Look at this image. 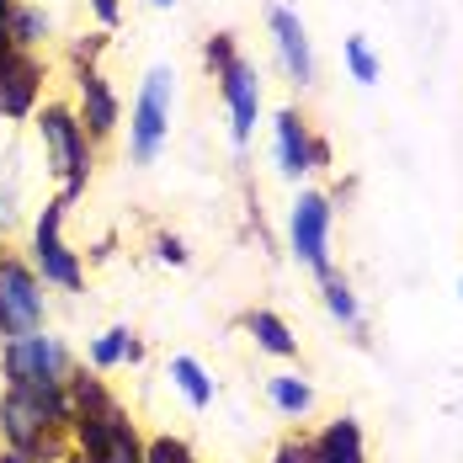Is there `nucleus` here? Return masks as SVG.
<instances>
[{"label": "nucleus", "mask_w": 463, "mask_h": 463, "mask_svg": "<svg viewBox=\"0 0 463 463\" xmlns=\"http://www.w3.org/2000/svg\"><path fill=\"white\" fill-rule=\"evenodd\" d=\"M38 139H43L48 171L64 182V203L80 197L86 182H91V144H86L80 112H70L64 101H48L43 112H38Z\"/></svg>", "instance_id": "f257e3e1"}, {"label": "nucleus", "mask_w": 463, "mask_h": 463, "mask_svg": "<svg viewBox=\"0 0 463 463\" xmlns=\"http://www.w3.org/2000/svg\"><path fill=\"white\" fill-rule=\"evenodd\" d=\"M0 373L11 389H64L70 383V352L59 335H16L0 346Z\"/></svg>", "instance_id": "f03ea898"}, {"label": "nucleus", "mask_w": 463, "mask_h": 463, "mask_svg": "<svg viewBox=\"0 0 463 463\" xmlns=\"http://www.w3.org/2000/svg\"><path fill=\"white\" fill-rule=\"evenodd\" d=\"M330 234H335V203L325 192H298L293 213H288V245L298 256V267H309L315 278H330Z\"/></svg>", "instance_id": "7ed1b4c3"}, {"label": "nucleus", "mask_w": 463, "mask_h": 463, "mask_svg": "<svg viewBox=\"0 0 463 463\" xmlns=\"http://www.w3.org/2000/svg\"><path fill=\"white\" fill-rule=\"evenodd\" d=\"M171 80H176L171 64H155L144 75L139 101H134V123H128V155H134V165H149L160 155L165 134H171V96H176Z\"/></svg>", "instance_id": "20e7f679"}, {"label": "nucleus", "mask_w": 463, "mask_h": 463, "mask_svg": "<svg viewBox=\"0 0 463 463\" xmlns=\"http://www.w3.org/2000/svg\"><path fill=\"white\" fill-rule=\"evenodd\" d=\"M43 278L16 261V256H0V341H16V335H38L43 330Z\"/></svg>", "instance_id": "39448f33"}, {"label": "nucleus", "mask_w": 463, "mask_h": 463, "mask_svg": "<svg viewBox=\"0 0 463 463\" xmlns=\"http://www.w3.org/2000/svg\"><path fill=\"white\" fill-rule=\"evenodd\" d=\"M70 426H75V448H80L86 463H144V437L134 431V420L118 405L75 416Z\"/></svg>", "instance_id": "423d86ee"}, {"label": "nucleus", "mask_w": 463, "mask_h": 463, "mask_svg": "<svg viewBox=\"0 0 463 463\" xmlns=\"http://www.w3.org/2000/svg\"><path fill=\"white\" fill-rule=\"evenodd\" d=\"M64 197H53V203H43V213H38V230H33V261H38V278L43 282H59V288H80L86 282V272H80V261H75V250L64 245V234H59V224H64Z\"/></svg>", "instance_id": "0eeeda50"}, {"label": "nucleus", "mask_w": 463, "mask_h": 463, "mask_svg": "<svg viewBox=\"0 0 463 463\" xmlns=\"http://www.w3.org/2000/svg\"><path fill=\"white\" fill-rule=\"evenodd\" d=\"M267 27H272V48H278L288 80H293L298 91H309V86H315V43H309L304 16H298L293 5H272V11H267Z\"/></svg>", "instance_id": "6e6552de"}, {"label": "nucleus", "mask_w": 463, "mask_h": 463, "mask_svg": "<svg viewBox=\"0 0 463 463\" xmlns=\"http://www.w3.org/2000/svg\"><path fill=\"white\" fill-rule=\"evenodd\" d=\"M219 91H224V107H230V134L234 144H250L256 123H261V75L250 59H234L230 70L219 75Z\"/></svg>", "instance_id": "1a4fd4ad"}, {"label": "nucleus", "mask_w": 463, "mask_h": 463, "mask_svg": "<svg viewBox=\"0 0 463 463\" xmlns=\"http://www.w3.org/2000/svg\"><path fill=\"white\" fill-rule=\"evenodd\" d=\"M272 149H278V171L288 182H298L304 171H315V134L304 123L298 107H282L272 118Z\"/></svg>", "instance_id": "9d476101"}, {"label": "nucleus", "mask_w": 463, "mask_h": 463, "mask_svg": "<svg viewBox=\"0 0 463 463\" xmlns=\"http://www.w3.org/2000/svg\"><path fill=\"white\" fill-rule=\"evenodd\" d=\"M43 91V70L33 53H11L0 64V118H27Z\"/></svg>", "instance_id": "9b49d317"}, {"label": "nucleus", "mask_w": 463, "mask_h": 463, "mask_svg": "<svg viewBox=\"0 0 463 463\" xmlns=\"http://www.w3.org/2000/svg\"><path fill=\"white\" fill-rule=\"evenodd\" d=\"M309 463H368V442H363V420L335 416L309 437Z\"/></svg>", "instance_id": "f8f14e48"}, {"label": "nucleus", "mask_w": 463, "mask_h": 463, "mask_svg": "<svg viewBox=\"0 0 463 463\" xmlns=\"http://www.w3.org/2000/svg\"><path fill=\"white\" fill-rule=\"evenodd\" d=\"M75 86H80V123H86V134H91V139H107V134L118 128V96L107 86V75L86 64V70L75 75Z\"/></svg>", "instance_id": "ddd939ff"}, {"label": "nucleus", "mask_w": 463, "mask_h": 463, "mask_svg": "<svg viewBox=\"0 0 463 463\" xmlns=\"http://www.w3.org/2000/svg\"><path fill=\"white\" fill-rule=\"evenodd\" d=\"M267 400H272L278 416L304 420L309 411H315V383L298 378V373H278V378H267Z\"/></svg>", "instance_id": "4468645a"}, {"label": "nucleus", "mask_w": 463, "mask_h": 463, "mask_svg": "<svg viewBox=\"0 0 463 463\" xmlns=\"http://www.w3.org/2000/svg\"><path fill=\"white\" fill-rule=\"evenodd\" d=\"M245 325H250V335H256L261 352H272V357H298V335L288 330L282 315H272V309H250Z\"/></svg>", "instance_id": "2eb2a0df"}, {"label": "nucleus", "mask_w": 463, "mask_h": 463, "mask_svg": "<svg viewBox=\"0 0 463 463\" xmlns=\"http://www.w3.org/2000/svg\"><path fill=\"white\" fill-rule=\"evenodd\" d=\"M171 383L186 394L192 411H208V405H213V378L203 373L197 357H171Z\"/></svg>", "instance_id": "dca6fc26"}, {"label": "nucleus", "mask_w": 463, "mask_h": 463, "mask_svg": "<svg viewBox=\"0 0 463 463\" xmlns=\"http://www.w3.org/2000/svg\"><path fill=\"white\" fill-rule=\"evenodd\" d=\"M341 64H346V75H352L357 86H378V80H383V59L373 53V43L363 33L341 38Z\"/></svg>", "instance_id": "f3484780"}, {"label": "nucleus", "mask_w": 463, "mask_h": 463, "mask_svg": "<svg viewBox=\"0 0 463 463\" xmlns=\"http://www.w3.org/2000/svg\"><path fill=\"white\" fill-rule=\"evenodd\" d=\"M5 33H11V48L16 53H27V48H38L48 38V11L38 5H16L11 0V16H5Z\"/></svg>", "instance_id": "a211bd4d"}, {"label": "nucleus", "mask_w": 463, "mask_h": 463, "mask_svg": "<svg viewBox=\"0 0 463 463\" xmlns=\"http://www.w3.org/2000/svg\"><path fill=\"white\" fill-rule=\"evenodd\" d=\"M320 293H325V309H330V320L335 325H346V330H363V304H357V293H352V282L346 278H335V272H330V278L320 282Z\"/></svg>", "instance_id": "6ab92c4d"}, {"label": "nucleus", "mask_w": 463, "mask_h": 463, "mask_svg": "<svg viewBox=\"0 0 463 463\" xmlns=\"http://www.w3.org/2000/svg\"><path fill=\"white\" fill-rule=\"evenodd\" d=\"M139 341L128 335V330H107V335H96L91 341V363L96 368H118V363H139Z\"/></svg>", "instance_id": "aec40b11"}, {"label": "nucleus", "mask_w": 463, "mask_h": 463, "mask_svg": "<svg viewBox=\"0 0 463 463\" xmlns=\"http://www.w3.org/2000/svg\"><path fill=\"white\" fill-rule=\"evenodd\" d=\"M144 463H197V453L182 437H155V442H144Z\"/></svg>", "instance_id": "412c9836"}, {"label": "nucleus", "mask_w": 463, "mask_h": 463, "mask_svg": "<svg viewBox=\"0 0 463 463\" xmlns=\"http://www.w3.org/2000/svg\"><path fill=\"white\" fill-rule=\"evenodd\" d=\"M234 59H240V53H234V43L224 38V33H219V38L208 43V64H213V75H224V70L234 64Z\"/></svg>", "instance_id": "4be33fe9"}, {"label": "nucleus", "mask_w": 463, "mask_h": 463, "mask_svg": "<svg viewBox=\"0 0 463 463\" xmlns=\"http://www.w3.org/2000/svg\"><path fill=\"white\" fill-rule=\"evenodd\" d=\"M155 250H160V261H171V267H182V261H186V245L176 240V234H160V240H155Z\"/></svg>", "instance_id": "5701e85b"}, {"label": "nucleus", "mask_w": 463, "mask_h": 463, "mask_svg": "<svg viewBox=\"0 0 463 463\" xmlns=\"http://www.w3.org/2000/svg\"><path fill=\"white\" fill-rule=\"evenodd\" d=\"M16 224V182H0V230Z\"/></svg>", "instance_id": "b1692460"}, {"label": "nucleus", "mask_w": 463, "mask_h": 463, "mask_svg": "<svg viewBox=\"0 0 463 463\" xmlns=\"http://www.w3.org/2000/svg\"><path fill=\"white\" fill-rule=\"evenodd\" d=\"M272 463H309V442H282Z\"/></svg>", "instance_id": "393cba45"}, {"label": "nucleus", "mask_w": 463, "mask_h": 463, "mask_svg": "<svg viewBox=\"0 0 463 463\" xmlns=\"http://www.w3.org/2000/svg\"><path fill=\"white\" fill-rule=\"evenodd\" d=\"M91 11H96V16H101V22H107V27L118 22V0H91Z\"/></svg>", "instance_id": "a878e982"}, {"label": "nucleus", "mask_w": 463, "mask_h": 463, "mask_svg": "<svg viewBox=\"0 0 463 463\" xmlns=\"http://www.w3.org/2000/svg\"><path fill=\"white\" fill-rule=\"evenodd\" d=\"M0 463H33V458H27V453H11V448H5V453H0Z\"/></svg>", "instance_id": "bb28decb"}, {"label": "nucleus", "mask_w": 463, "mask_h": 463, "mask_svg": "<svg viewBox=\"0 0 463 463\" xmlns=\"http://www.w3.org/2000/svg\"><path fill=\"white\" fill-rule=\"evenodd\" d=\"M59 463H86V458H80V453H64V458H59Z\"/></svg>", "instance_id": "cd10ccee"}, {"label": "nucleus", "mask_w": 463, "mask_h": 463, "mask_svg": "<svg viewBox=\"0 0 463 463\" xmlns=\"http://www.w3.org/2000/svg\"><path fill=\"white\" fill-rule=\"evenodd\" d=\"M149 5H176V0H149Z\"/></svg>", "instance_id": "c85d7f7f"}, {"label": "nucleus", "mask_w": 463, "mask_h": 463, "mask_svg": "<svg viewBox=\"0 0 463 463\" xmlns=\"http://www.w3.org/2000/svg\"><path fill=\"white\" fill-rule=\"evenodd\" d=\"M458 288H463V282H458Z\"/></svg>", "instance_id": "c756f323"}]
</instances>
